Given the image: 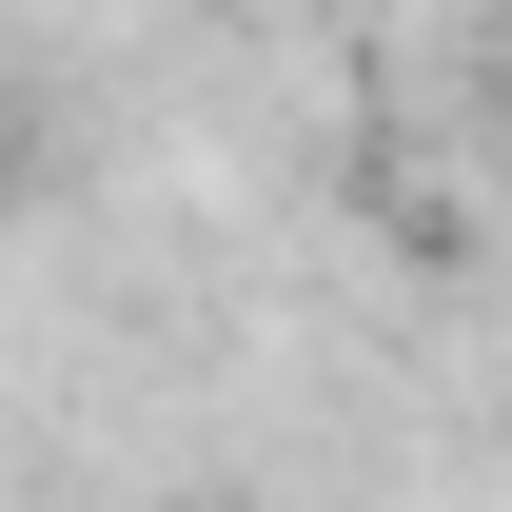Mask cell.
Instances as JSON below:
<instances>
[{"label":"cell","mask_w":512,"mask_h":512,"mask_svg":"<svg viewBox=\"0 0 512 512\" xmlns=\"http://www.w3.org/2000/svg\"><path fill=\"white\" fill-rule=\"evenodd\" d=\"M20 178H40V138H20V119H0V197H20Z\"/></svg>","instance_id":"obj_1"}]
</instances>
